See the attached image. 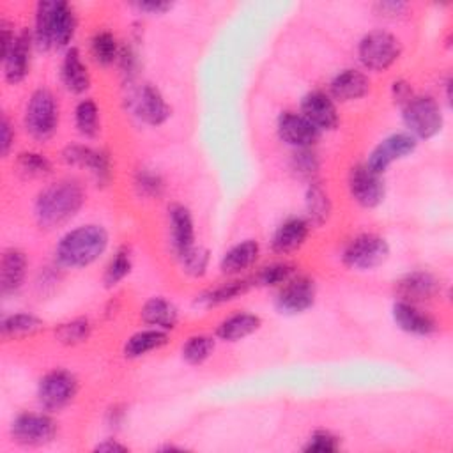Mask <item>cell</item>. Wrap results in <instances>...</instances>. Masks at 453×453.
<instances>
[{"instance_id": "43", "label": "cell", "mask_w": 453, "mask_h": 453, "mask_svg": "<svg viewBox=\"0 0 453 453\" xmlns=\"http://www.w3.org/2000/svg\"><path fill=\"white\" fill-rule=\"evenodd\" d=\"M12 143H14V129L9 117L4 115L0 122V152L4 157L9 154Z\"/></svg>"}, {"instance_id": "19", "label": "cell", "mask_w": 453, "mask_h": 453, "mask_svg": "<svg viewBox=\"0 0 453 453\" xmlns=\"http://www.w3.org/2000/svg\"><path fill=\"white\" fill-rule=\"evenodd\" d=\"M393 320L395 324L409 333V334H416V336H428L432 333L437 331V322L435 319L423 311L418 304L414 303H409V301H402L398 299L395 304H393Z\"/></svg>"}, {"instance_id": "21", "label": "cell", "mask_w": 453, "mask_h": 453, "mask_svg": "<svg viewBox=\"0 0 453 453\" xmlns=\"http://www.w3.org/2000/svg\"><path fill=\"white\" fill-rule=\"evenodd\" d=\"M308 234H310V221L299 216H292L276 228L271 241V248L276 253H283V255L292 253L306 242Z\"/></svg>"}, {"instance_id": "46", "label": "cell", "mask_w": 453, "mask_h": 453, "mask_svg": "<svg viewBox=\"0 0 453 453\" xmlns=\"http://www.w3.org/2000/svg\"><path fill=\"white\" fill-rule=\"evenodd\" d=\"M375 7L379 9L380 16L396 18V16H400L407 9V4H403V2H380Z\"/></svg>"}, {"instance_id": "2", "label": "cell", "mask_w": 453, "mask_h": 453, "mask_svg": "<svg viewBox=\"0 0 453 453\" xmlns=\"http://www.w3.org/2000/svg\"><path fill=\"white\" fill-rule=\"evenodd\" d=\"M76 32V14L64 0H42L35 7L34 42L41 50H60L69 46Z\"/></svg>"}, {"instance_id": "32", "label": "cell", "mask_w": 453, "mask_h": 453, "mask_svg": "<svg viewBox=\"0 0 453 453\" xmlns=\"http://www.w3.org/2000/svg\"><path fill=\"white\" fill-rule=\"evenodd\" d=\"M304 207L308 214V221L315 225H322L329 214H331V202L327 193L322 189L320 184L311 182L306 189V198H304Z\"/></svg>"}, {"instance_id": "29", "label": "cell", "mask_w": 453, "mask_h": 453, "mask_svg": "<svg viewBox=\"0 0 453 453\" xmlns=\"http://www.w3.org/2000/svg\"><path fill=\"white\" fill-rule=\"evenodd\" d=\"M248 288H250L248 280H230V281L219 283V285L205 290L203 294H200L196 297V304H200L203 308L219 306V304L230 303V301L241 297L244 292H248Z\"/></svg>"}, {"instance_id": "15", "label": "cell", "mask_w": 453, "mask_h": 453, "mask_svg": "<svg viewBox=\"0 0 453 453\" xmlns=\"http://www.w3.org/2000/svg\"><path fill=\"white\" fill-rule=\"evenodd\" d=\"M62 161L69 166L85 168L101 186L111 177V163L108 154L87 145H67L62 150Z\"/></svg>"}, {"instance_id": "25", "label": "cell", "mask_w": 453, "mask_h": 453, "mask_svg": "<svg viewBox=\"0 0 453 453\" xmlns=\"http://www.w3.org/2000/svg\"><path fill=\"white\" fill-rule=\"evenodd\" d=\"M260 255V246L253 239H246L232 246L219 262V269L226 276H235L246 269H250Z\"/></svg>"}, {"instance_id": "18", "label": "cell", "mask_w": 453, "mask_h": 453, "mask_svg": "<svg viewBox=\"0 0 453 453\" xmlns=\"http://www.w3.org/2000/svg\"><path fill=\"white\" fill-rule=\"evenodd\" d=\"M396 292L402 301L425 303L441 294V281L428 271H412L396 283Z\"/></svg>"}, {"instance_id": "33", "label": "cell", "mask_w": 453, "mask_h": 453, "mask_svg": "<svg viewBox=\"0 0 453 453\" xmlns=\"http://www.w3.org/2000/svg\"><path fill=\"white\" fill-rule=\"evenodd\" d=\"M74 124L85 138H94L99 133V108L94 99H81L76 104Z\"/></svg>"}, {"instance_id": "41", "label": "cell", "mask_w": 453, "mask_h": 453, "mask_svg": "<svg viewBox=\"0 0 453 453\" xmlns=\"http://www.w3.org/2000/svg\"><path fill=\"white\" fill-rule=\"evenodd\" d=\"M184 271L189 276H203L207 273V265H209V251L202 246H195L189 253H186L184 257L179 258Z\"/></svg>"}, {"instance_id": "6", "label": "cell", "mask_w": 453, "mask_h": 453, "mask_svg": "<svg viewBox=\"0 0 453 453\" xmlns=\"http://www.w3.org/2000/svg\"><path fill=\"white\" fill-rule=\"evenodd\" d=\"M400 41L386 30H372L357 44V57L370 71H386L400 57Z\"/></svg>"}, {"instance_id": "30", "label": "cell", "mask_w": 453, "mask_h": 453, "mask_svg": "<svg viewBox=\"0 0 453 453\" xmlns=\"http://www.w3.org/2000/svg\"><path fill=\"white\" fill-rule=\"evenodd\" d=\"M42 320L34 313H12L2 319V334L4 338H21L27 334H34L42 329Z\"/></svg>"}, {"instance_id": "4", "label": "cell", "mask_w": 453, "mask_h": 453, "mask_svg": "<svg viewBox=\"0 0 453 453\" xmlns=\"http://www.w3.org/2000/svg\"><path fill=\"white\" fill-rule=\"evenodd\" d=\"M23 124L34 140L44 142L53 136L58 126V104L51 90L37 88L32 92L25 108Z\"/></svg>"}, {"instance_id": "31", "label": "cell", "mask_w": 453, "mask_h": 453, "mask_svg": "<svg viewBox=\"0 0 453 453\" xmlns=\"http://www.w3.org/2000/svg\"><path fill=\"white\" fill-rule=\"evenodd\" d=\"M90 55L99 65H111L119 60L120 48L115 35L108 30H99L90 39Z\"/></svg>"}, {"instance_id": "40", "label": "cell", "mask_w": 453, "mask_h": 453, "mask_svg": "<svg viewBox=\"0 0 453 453\" xmlns=\"http://www.w3.org/2000/svg\"><path fill=\"white\" fill-rule=\"evenodd\" d=\"M340 437L329 430H317L310 435L303 449L308 453H334L340 449Z\"/></svg>"}, {"instance_id": "34", "label": "cell", "mask_w": 453, "mask_h": 453, "mask_svg": "<svg viewBox=\"0 0 453 453\" xmlns=\"http://www.w3.org/2000/svg\"><path fill=\"white\" fill-rule=\"evenodd\" d=\"M214 338L209 334H193L182 345V357L189 365L205 363L214 352Z\"/></svg>"}, {"instance_id": "26", "label": "cell", "mask_w": 453, "mask_h": 453, "mask_svg": "<svg viewBox=\"0 0 453 453\" xmlns=\"http://www.w3.org/2000/svg\"><path fill=\"white\" fill-rule=\"evenodd\" d=\"M168 340H170L168 331H163L157 327L142 329L126 340V343L122 347V354L127 359H138V357L147 356L149 352L161 349L163 345L168 343Z\"/></svg>"}, {"instance_id": "17", "label": "cell", "mask_w": 453, "mask_h": 453, "mask_svg": "<svg viewBox=\"0 0 453 453\" xmlns=\"http://www.w3.org/2000/svg\"><path fill=\"white\" fill-rule=\"evenodd\" d=\"M301 115L319 131H331L338 126V111L329 94L322 90L308 92L301 101Z\"/></svg>"}, {"instance_id": "37", "label": "cell", "mask_w": 453, "mask_h": 453, "mask_svg": "<svg viewBox=\"0 0 453 453\" xmlns=\"http://www.w3.org/2000/svg\"><path fill=\"white\" fill-rule=\"evenodd\" d=\"M16 168L23 177H46L51 173V161L41 152H21L16 157Z\"/></svg>"}, {"instance_id": "11", "label": "cell", "mask_w": 453, "mask_h": 453, "mask_svg": "<svg viewBox=\"0 0 453 453\" xmlns=\"http://www.w3.org/2000/svg\"><path fill=\"white\" fill-rule=\"evenodd\" d=\"M34 44H35L34 34L28 28H21L16 32L7 51H4L0 55L2 67H4V78L11 85H16L27 78L28 69H30V55H32Z\"/></svg>"}, {"instance_id": "10", "label": "cell", "mask_w": 453, "mask_h": 453, "mask_svg": "<svg viewBox=\"0 0 453 453\" xmlns=\"http://www.w3.org/2000/svg\"><path fill=\"white\" fill-rule=\"evenodd\" d=\"M418 147V140L409 133H393L380 140L366 159V166L382 175L395 161L411 156Z\"/></svg>"}, {"instance_id": "5", "label": "cell", "mask_w": 453, "mask_h": 453, "mask_svg": "<svg viewBox=\"0 0 453 453\" xmlns=\"http://www.w3.org/2000/svg\"><path fill=\"white\" fill-rule=\"evenodd\" d=\"M402 119L407 133L416 140H428L442 129V111L432 96H414L402 106Z\"/></svg>"}, {"instance_id": "38", "label": "cell", "mask_w": 453, "mask_h": 453, "mask_svg": "<svg viewBox=\"0 0 453 453\" xmlns=\"http://www.w3.org/2000/svg\"><path fill=\"white\" fill-rule=\"evenodd\" d=\"M292 276H296V265L288 262H273L257 273L255 283L260 287H281Z\"/></svg>"}, {"instance_id": "12", "label": "cell", "mask_w": 453, "mask_h": 453, "mask_svg": "<svg viewBox=\"0 0 453 453\" xmlns=\"http://www.w3.org/2000/svg\"><path fill=\"white\" fill-rule=\"evenodd\" d=\"M349 191L354 202L361 207H377L386 195V186L382 175L372 172L365 163L352 166L349 173Z\"/></svg>"}, {"instance_id": "35", "label": "cell", "mask_w": 453, "mask_h": 453, "mask_svg": "<svg viewBox=\"0 0 453 453\" xmlns=\"http://www.w3.org/2000/svg\"><path fill=\"white\" fill-rule=\"evenodd\" d=\"M133 267V260H131V251L127 246H120L115 255L110 258L106 269H104V285L108 288L119 285L129 273Z\"/></svg>"}, {"instance_id": "14", "label": "cell", "mask_w": 453, "mask_h": 453, "mask_svg": "<svg viewBox=\"0 0 453 453\" xmlns=\"http://www.w3.org/2000/svg\"><path fill=\"white\" fill-rule=\"evenodd\" d=\"M131 106L134 115L149 126H161L172 115V108L166 103L165 96L152 83H143L136 88L131 99Z\"/></svg>"}, {"instance_id": "45", "label": "cell", "mask_w": 453, "mask_h": 453, "mask_svg": "<svg viewBox=\"0 0 453 453\" xmlns=\"http://www.w3.org/2000/svg\"><path fill=\"white\" fill-rule=\"evenodd\" d=\"M134 7L140 12H147V14H165L168 9H172L170 2H136Z\"/></svg>"}, {"instance_id": "47", "label": "cell", "mask_w": 453, "mask_h": 453, "mask_svg": "<svg viewBox=\"0 0 453 453\" xmlns=\"http://www.w3.org/2000/svg\"><path fill=\"white\" fill-rule=\"evenodd\" d=\"M94 451H103V453H122V451H127V446L120 444L119 441L115 439H104L103 442H99Z\"/></svg>"}, {"instance_id": "16", "label": "cell", "mask_w": 453, "mask_h": 453, "mask_svg": "<svg viewBox=\"0 0 453 453\" xmlns=\"http://www.w3.org/2000/svg\"><path fill=\"white\" fill-rule=\"evenodd\" d=\"M278 136L294 149H310L319 138L320 131L301 113L285 111L278 117Z\"/></svg>"}, {"instance_id": "13", "label": "cell", "mask_w": 453, "mask_h": 453, "mask_svg": "<svg viewBox=\"0 0 453 453\" xmlns=\"http://www.w3.org/2000/svg\"><path fill=\"white\" fill-rule=\"evenodd\" d=\"M317 288L311 278L308 276H292L287 283L281 285L276 294L274 304L281 313L297 315L310 310L315 303Z\"/></svg>"}, {"instance_id": "7", "label": "cell", "mask_w": 453, "mask_h": 453, "mask_svg": "<svg viewBox=\"0 0 453 453\" xmlns=\"http://www.w3.org/2000/svg\"><path fill=\"white\" fill-rule=\"evenodd\" d=\"M389 257V244L377 234H361L343 250V264L356 271H370L382 265Z\"/></svg>"}, {"instance_id": "1", "label": "cell", "mask_w": 453, "mask_h": 453, "mask_svg": "<svg viewBox=\"0 0 453 453\" xmlns=\"http://www.w3.org/2000/svg\"><path fill=\"white\" fill-rule=\"evenodd\" d=\"M85 202L83 186L74 179H60L46 186L35 198L34 214L41 228L53 230L65 225Z\"/></svg>"}, {"instance_id": "36", "label": "cell", "mask_w": 453, "mask_h": 453, "mask_svg": "<svg viewBox=\"0 0 453 453\" xmlns=\"http://www.w3.org/2000/svg\"><path fill=\"white\" fill-rule=\"evenodd\" d=\"M92 333V324L80 317V319H73V320H67V322H62L57 326L55 329V336L60 343L64 345H78V343H83L88 340Z\"/></svg>"}, {"instance_id": "9", "label": "cell", "mask_w": 453, "mask_h": 453, "mask_svg": "<svg viewBox=\"0 0 453 453\" xmlns=\"http://www.w3.org/2000/svg\"><path fill=\"white\" fill-rule=\"evenodd\" d=\"M14 442L21 446H44L57 435V423L44 412H21L11 425Z\"/></svg>"}, {"instance_id": "28", "label": "cell", "mask_w": 453, "mask_h": 453, "mask_svg": "<svg viewBox=\"0 0 453 453\" xmlns=\"http://www.w3.org/2000/svg\"><path fill=\"white\" fill-rule=\"evenodd\" d=\"M262 326V320L255 313L239 311L223 319L216 327V336L225 342H239L253 334Z\"/></svg>"}, {"instance_id": "39", "label": "cell", "mask_w": 453, "mask_h": 453, "mask_svg": "<svg viewBox=\"0 0 453 453\" xmlns=\"http://www.w3.org/2000/svg\"><path fill=\"white\" fill-rule=\"evenodd\" d=\"M134 189L140 196L145 198H157L165 189V182L157 172L149 168H140L134 175Z\"/></svg>"}, {"instance_id": "42", "label": "cell", "mask_w": 453, "mask_h": 453, "mask_svg": "<svg viewBox=\"0 0 453 453\" xmlns=\"http://www.w3.org/2000/svg\"><path fill=\"white\" fill-rule=\"evenodd\" d=\"M292 170L301 177L311 179L319 172V159L310 149H296V154L292 156Z\"/></svg>"}, {"instance_id": "20", "label": "cell", "mask_w": 453, "mask_h": 453, "mask_svg": "<svg viewBox=\"0 0 453 453\" xmlns=\"http://www.w3.org/2000/svg\"><path fill=\"white\" fill-rule=\"evenodd\" d=\"M168 225H170V241L175 255L180 258L189 253L195 244V223L188 207L173 203L168 209Z\"/></svg>"}, {"instance_id": "22", "label": "cell", "mask_w": 453, "mask_h": 453, "mask_svg": "<svg viewBox=\"0 0 453 453\" xmlns=\"http://www.w3.org/2000/svg\"><path fill=\"white\" fill-rule=\"evenodd\" d=\"M27 274V257L18 248H9L2 253L0 260V292L11 296L23 285Z\"/></svg>"}, {"instance_id": "44", "label": "cell", "mask_w": 453, "mask_h": 453, "mask_svg": "<svg viewBox=\"0 0 453 453\" xmlns=\"http://www.w3.org/2000/svg\"><path fill=\"white\" fill-rule=\"evenodd\" d=\"M391 96H393L396 104L403 106V104H407L414 97V92H412L411 85L405 80H396L391 85Z\"/></svg>"}, {"instance_id": "27", "label": "cell", "mask_w": 453, "mask_h": 453, "mask_svg": "<svg viewBox=\"0 0 453 453\" xmlns=\"http://www.w3.org/2000/svg\"><path fill=\"white\" fill-rule=\"evenodd\" d=\"M140 317L145 324L163 329V331H170L177 326L179 320V311L173 306V303H170L165 297H150L143 303L142 310H140Z\"/></svg>"}, {"instance_id": "8", "label": "cell", "mask_w": 453, "mask_h": 453, "mask_svg": "<svg viewBox=\"0 0 453 453\" xmlns=\"http://www.w3.org/2000/svg\"><path fill=\"white\" fill-rule=\"evenodd\" d=\"M78 393L76 377L62 368L51 370L41 377L37 384V400L46 411H60L67 407Z\"/></svg>"}, {"instance_id": "3", "label": "cell", "mask_w": 453, "mask_h": 453, "mask_svg": "<svg viewBox=\"0 0 453 453\" xmlns=\"http://www.w3.org/2000/svg\"><path fill=\"white\" fill-rule=\"evenodd\" d=\"M108 241V232L101 225H81L60 237L55 246V260L67 269L87 267L106 251Z\"/></svg>"}, {"instance_id": "24", "label": "cell", "mask_w": 453, "mask_h": 453, "mask_svg": "<svg viewBox=\"0 0 453 453\" xmlns=\"http://www.w3.org/2000/svg\"><path fill=\"white\" fill-rule=\"evenodd\" d=\"M60 78L65 88L73 94H83L85 90H88L90 74L78 48L71 46L65 50L62 67H60Z\"/></svg>"}, {"instance_id": "23", "label": "cell", "mask_w": 453, "mask_h": 453, "mask_svg": "<svg viewBox=\"0 0 453 453\" xmlns=\"http://www.w3.org/2000/svg\"><path fill=\"white\" fill-rule=\"evenodd\" d=\"M370 90V81L365 73L357 69L340 71L329 83V96L338 101H354L366 96Z\"/></svg>"}]
</instances>
